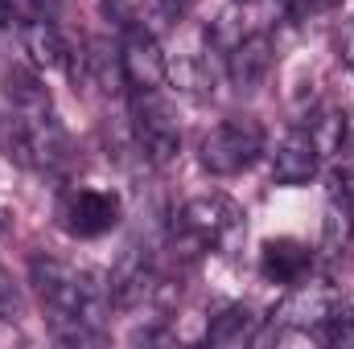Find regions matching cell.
Wrapping results in <instances>:
<instances>
[{
  "mask_svg": "<svg viewBox=\"0 0 354 349\" xmlns=\"http://www.w3.org/2000/svg\"><path fill=\"white\" fill-rule=\"evenodd\" d=\"M29 279L41 296V308L50 312V329L58 341L66 346L99 341V329L111 312V292L103 275L66 259H54V255H33Z\"/></svg>",
  "mask_w": 354,
  "mask_h": 349,
  "instance_id": "obj_1",
  "label": "cell"
},
{
  "mask_svg": "<svg viewBox=\"0 0 354 349\" xmlns=\"http://www.w3.org/2000/svg\"><path fill=\"white\" fill-rule=\"evenodd\" d=\"M248 222H243V210L223 197V193H202V197H189L174 218V255H181L185 263H194L206 251H223L231 255L235 243L243 239Z\"/></svg>",
  "mask_w": 354,
  "mask_h": 349,
  "instance_id": "obj_2",
  "label": "cell"
},
{
  "mask_svg": "<svg viewBox=\"0 0 354 349\" xmlns=\"http://www.w3.org/2000/svg\"><path fill=\"white\" fill-rule=\"evenodd\" d=\"M4 152L37 173H58L71 165V136L58 123L54 107L50 111H12V119L0 132Z\"/></svg>",
  "mask_w": 354,
  "mask_h": 349,
  "instance_id": "obj_3",
  "label": "cell"
},
{
  "mask_svg": "<svg viewBox=\"0 0 354 349\" xmlns=\"http://www.w3.org/2000/svg\"><path fill=\"white\" fill-rule=\"evenodd\" d=\"M128 111H132V140H136V152L149 161V165H169L177 152H181V128H177V115L169 107V99L161 90H132L128 99Z\"/></svg>",
  "mask_w": 354,
  "mask_h": 349,
  "instance_id": "obj_4",
  "label": "cell"
},
{
  "mask_svg": "<svg viewBox=\"0 0 354 349\" xmlns=\"http://www.w3.org/2000/svg\"><path fill=\"white\" fill-rule=\"evenodd\" d=\"M260 152H264V128L248 115H235V119H223L218 128H210L202 136L198 161L210 177H235L252 169Z\"/></svg>",
  "mask_w": 354,
  "mask_h": 349,
  "instance_id": "obj_5",
  "label": "cell"
},
{
  "mask_svg": "<svg viewBox=\"0 0 354 349\" xmlns=\"http://www.w3.org/2000/svg\"><path fill=\"white\" fill-rule=\"evenodd\" d=\"M161 288H165V279H161L157 263H153L149 251H140V247H128L115 259L111 275H107V292H111V304L115 308H136V304L161 296Z\"/></svg>",
  "mask_w": 354,
  "mask_h": 349,
  "instance_id": "obj_6",
  "label": "cell"
},
{
  "mask_svg": "<svg viewBox=\"0 0 354 349\" xmlns=\"http://www.w3.org/2000/svg\"><path fill=\"white\" fill-rule=\"evenodd\" d=\"M120 62H124V83L132 90H161L169 79V62L149 29H132L120 41Z\"/></svg>",
  "mask_w": 354,
  "mask_h": 349,
  "instance_id": "obj_7",
  "label": "cell"
},
{
  "mask_svg": "<svg viewBox=\"0 0 354 349\" xmlns=\"http://www.w3.org/2000/svg\"><path fill=\"white\" fill-rule=\"evenodd\" d=\"M120 222V197L103 189H79L62 206V226L75 239H99Z\"/></svg>",
  "mask_w": 354,
  "mask_h": 349,
  "instance_id": "obj_8",
  "label": "cell"
},
{
  "mask_svg": "<svg viewBox=\"0 0 354 349\" xmlns=\"http://www.w3.org/2000/svg\"><path fill=\"white\" fill-rule=\"evenodd\" d=\"M342 300H338V292L334 288H322V283H301V288H292L284 300H280V308L272 312L280 325H288V329H322L330 317H334V308H338Z\"/></svg>",
  "mask_w": 354,
  "mask_h": 349,
  "instance_id": "obj_9",
  "label": "cell"
},
{
  "mask_svg": "<svg viewBox=\"0 0 354 349\" xmlns=\"http://www.w3.org/2000/svg\"><path fill=\"white\" fill-rule=\"evenodd\" d=\"M272 70V37L268 33H248L231 46L227 54V79L239 94H252L260 90V83L268 79Z\"/></svg>",
  "mask_w": 354,
  "mask_h": 349,
  "instance_id": "obj_10",
  "label": "cell"
},
{
  "mask_svg": "<svg viewBox=\"0 0 354 349\" xmlns=\"http://www.w3.org/2000/svg\"><path fill=\"white\" fill-rule=\"evenodd\" d=\"M317 169H322V152H317V144L309 140V132H305V128L288 132L284 144H280L276 157H272V181H276V185H305V181L317 177Z\"/></svg>",
  "mask_w": 354,
  "mask_h": 349,
  "instance_id": "obj_11",
  "label": "cell"
},
{
  "mask_svg": "<svg viewBox=\"0 0 354 349\" xmlns=\"http://www.w3.org/2000/svg\"><path fill=\"white\" fill-rule=\"evenodd\" d=\"M313 267V251L297 239H272L260 251V271L272 283H301Z\"/></svg>",
  "mask_w": 354,
  "mask_h": 349,
  "instance_id": "obj_12",
  "label": "cell"
},
{
  "mask_svg": "<svg viewBox=\"0 0 354 349\" xmlns=\"http://www.w3.org/2000/svg\"><path fill=\"white\" fill-rule=\"evenodd\" d=\"M21 41H25L29 58H33L37 66H46V70L71 62V46H66V37L58 33V25H54L50 17H33V21H25V25H21Z\"/></svg>",
  "mask_w": 354,
  "mask_h": 349,
  "instance_id": "obj_13",
  "label": "cell"
},
{
  "mask_svg": "<svg viewBox=\"0 0 354 349\" xmlns=\"http://www.w3.org/2000/svg\"><path fill=\"white\" fill-rule=\"evenodd\" d=\"M256 333H260V317L248 304H231L210 321L206 341L214 349H243L248 341H256Z\"/></svg>",
  "mask_w": 354,
  "mask_h": 349,
  "instance_id": "obj_14",
  "label": "cell"
},
{
  "mask_svg": "<svg viewBox=\"0 0 354 349\" xmlns=\"http://www.w3.org/2000/svg\"><path fill=\"white\" fill-rule=\"evenodd\" d=\"M83 70L95 87L103 90H120L124 83V62H120V46H111L107 37H91L87 54H83Z\"/></svg>",
  "mask_w": 354,
  "mask_h": 349,
  "instance_id": "obj_15",
  "label": "cell"
},
{
  "mask_svg": "<svg viewBox=\"0 0 354 349\" xmlns=\"http://www.w3.org/2000/svg\"><path fill=\"white\" fill-rule=\"evenodd\" d=\"M4 99L12 103V111H50V90L41 87V79L25 66H8L4 70Z\"/></svg>",
  "mask_w": 354,
  "mask_h": 349,
  "instance_id": "obj_16",
  "label": "cell"
},
{
  "mask_svg": "<svg viewBox=\"0 0 354 349\" xmlns=\"http://www.w3.org/2000/svg\"><path fill=\"white\" fill-rule=\"evenodd\" d=\"M305 132H309V140L317 144V152L326 157V152H334L338 144H342V132H346V119L334 111V107H317L305 123H301Z\"/></svg>",
  "mask_w": 354,
  "mask_h": 349,
  "instance_id": "obj_17",
  "label": "cell"
},
{
  "mask_svg": "<svg viewBox=\"0 0 354 349\" xmlns=\"http://www.w3.org/2000/svg\"><path fill=\"white\" fill-rule=\"evenodd\" d=\"M317 333H322L334 349H354V308L338 304V308H334V317H330Z\"/></svg>",
  "mask_w": 354,
  "mask_h": 349,
  "instance_id": "obj_18",
  "label": "cell"
},
{
  "mask_svg": "<svg viewBox=\"0 0 354 349\" xmlns=\"http://www.w3.org/2000/svg\"><path fill=\"white\" fill-rule=\"evenodd\" d=\"M99 8L115 21V29L120 33H132V29H149L145 21H140V12H136V4L132 0H99ZM153 33V29H149Z\"/></svg>",
  "mask_w": 354,
  "mask_h": 349,
  "instance_id": "obj_19",
  "label": "cell"
},
{
  "mask_svg": "<svg viewBox=\"0 0 354 349\" xmlns=\"http://www.w3.org/2000/svg\"><path fill=\"white\" fill-rule=\"evenodd\" d=\"M21 317V292L12 283V275L0 267V321H17Z\"/></svg>",
  "mask_w": 354,
  "mask_h": 349,
  "instance_id": "obj_20",
  "label": "cell"
},
{
  "mask_svg": "<svg viewBox=\"0 0 354 349\" xmlns=\"http://www.w3.org/2000/svg\"><path fill=\"white\" fill-rule=\"evenodd\" d=\"M338 50H342V62H346V66H354V29H346V33H342Z\"/></svg>",
  "mask_w": 354,
  "mask_h": 349,
  "instance_id": "obj_21",
  "label": "cell"
},
{
  "mask_svg": "<svg viewBox=\"0 0 354 349\" xmlns=\"http://www.w3.org/2000/svg\"><path fill=\"white\" fill-rule=\"evenodd\" d=\"M161 8H165L169 17H181V12H189V8H194V0H161Z\"/></svg>",
  "mask_w": 354,
  "mask_h": 349,
  "instance_id": "obj_22",
  "label": "cell"
}]
</instances>
